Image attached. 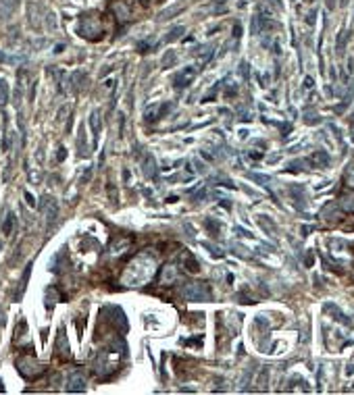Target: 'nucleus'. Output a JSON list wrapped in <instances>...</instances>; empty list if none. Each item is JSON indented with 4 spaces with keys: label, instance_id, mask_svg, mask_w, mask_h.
I'll return each mask as SVG.
<instances>
[{
    "label": "nucleus",
    "instance_id": "obj_1",
    "mask_svg": "<svg viewBox=\"0 0 354 395\" xmlns=\"http://www.w3.org/2000/svg\"><path fill=\"white\" fill-rule=\"evenodd\" d=\"M155 258L150 254H140L136 260H133L127 270L123 272V285L127 287H136V285H142L146 281L153 279V274H155Z\"/></svg>",
    "mask_w": 354,
    "mask_h": 395
},
{
    "label": "nucleus",
    "instance_id": "obj_2",
    "mask_svg": "<svg viewBox=\"0 0 354 395\" xmlns=\"http://www.w3.org/2000/svg\"><path fill=\"white\" fill-rule=\"evenodd\" d=\"M79 31H81L83 38H88V40H98V38L105 33V27H103V21H100L96 15H88V17H83V19H81Z\"/></svg>",
    "mask_w": 354,
    "mask_h": 395
},
{
    "label": "nucleus",
    "instance_id": "obj_3",
    "mask_svg": "<svg viewBox=\"0 0 354 395\" xmlns=\"http://www.w3.org/2000/svg\"><path fill=\"white\" fill-rule=\"evenodd\" d=\"M17 370H19L25 379H33V376L44 372L42 364H38L36 358H31V356H21L19 360H17Z\"/></svg>",
    "mask_w": 354,
    "mask_h": 395
},
{
    "label": "nucleus",
    "instance_id": "obj_4",
    "mask_svg": "<svg viewBox=\"0 0 354 395\" xmlns=\"http://www.w3.org/2000/svg\"><path fill=\"white\" fill-rule=\"evenodd\" d=\"M183 298L188 302H209L211 300V294L207 285L202 283H188L183 287Z\"/></svg>",
    "mask_w": 354,
    "mask_h": 395
},
{
    "label": "nucleus",
    "instance_id": "obj_5",
    "mask_svg": "<svg viewBox=\"0 0 354 395\" xmlns=\"http://www.w3.org/2000/svg\"><path fill=\"white\" fill-rule=\"evenodd\" d=\"M67 391L71 393H79V391H86V376H83L79 370L69 374V381H67Z\"/></svg>",
    "mask_w": 354,
    "mask_h": 395
},
{
    "label": "nucleus",
    "instance_id": "obj_6",
    "mask_svg": "<svg viewBox=\"0 0 354 395\" xmlns=\"http://www.w3.org/2000/svg\"><path fill=\"white\" fill-rule=\"evenodd\" d=\"M113 13L117 17V21H129L131 19V9H129V3H125V0H119V3H115L113 5Z\"/></svg>",
    "mask_w": 354,
    "mask_h": 395
},
{
    "label": "nucleus",
    "instance_id": "obj_7",
    "mask_svg": "<svg viewBox=\"0 0 354 395\" xmlns=\"http://www.w3.org/2000/svg\"><path fill=\"white\" fill-rule=\"evenodd\" d=\"M194 77H196V67H188L185 71H181L173 77V85L175 88H183V85H188Z\"/></svg>",
    "mask_w": 354,
    "mask_h": 395
},
{
    "label": "nucleus",
    "instance_id": "obj_8",
    "mask_svg": "<svg viewBox=\"0 0 354 395\" xmlns=\"http://www.w3.org/2000/svg\"><path fill=\"white\" fill-rule=\"evenodd\" d=\"M40 208L46 212V220H48V222H53V220L57 218V202H55V200H50V198L44 200V204L40 206Z\"/></svg>",
    "mask_w": 354,
    "mask_h": 395
},
{
    "label": "nucleus",
    "instance_id": "obj_9",
    "mask_svg": "<svg viewBox=\"0 0 354 395\" xmlns=\"http://www.w3.org/2000/svg\"><path fill=\"white\" fill-rule=\"evenodd\" d=\"M175 279H177V268H175V266H165V268L161 270L159 283H161V285H165L167 281H169V283H173Z\"/></svg>",
    "mask_w": 354,
    "mask_h": 395
},
{
    "label": "nucleus",
    "instance_id": "obj_10",
    "mask_svg": "<svg viewBox=\"0 0 354 395\" xmlns=\"http://www.w3.org/2000/svg\"><path fill=\"white\" fill-rule=\"evenodd\" d=\"M144 175L146 177H153L155 175V158L150 156V154H148L146 160H144Z\"/></svg>",
    "mask_w": 354,
    "mask_h": 395
},
{
    "label": "nucleus",
    "instance_id": "obj_11",
    "mask_svg": "<svg viewBox=\"0 0 354 395\" xmlns=\"http://www.w3.org/2000/svg\"><path fill=\"white\" fill-rule=\"evenodd\" d=\"M13 225H15V214L11 212L7 218H5V225H3V233L5 235H11V231H13Z\"/></svg>",
    "mask_w": 354,
    "mask_h": 395
},
{
    "label": "nucleus",
    "instance_id": "obj_12",
    "mask_svg": "<svg viewBox=\"0 0 354 395\" xmlns=\"http://www.w3.org/2000/svg\"><path fill=\"white\" fill-rule=\"evenodd\" d=\"M183 31H185V29H183L181 25H177V27H173L169 33H167V38H165V40H167V42H173V40H177V38H179V33H183Z\"/></svg>",
    "mask_w": 354,
    "mask_h": 395
},
{
    "label": "nucleus",
    "instance_id": "obj_13",
    "mask_svg": "<svg viewBox=\"0 0 354 395\" xmlns=\"http://www.w3.org/2000/svg\"><path fill=\"white\" fill-rule=\"evenodd\" d=\"M90 125H92L94 137H96V135H98V131H100V121H98V112H92V117H90Z\"/></svg>",
    "mask_w": 354,
    "mask_h": 395
},
{
    "label": "nucleus",
    "instance_id": "obj_14",
    "mask_svg": "<svg viewBox=\"0 0 354 395\" xmlns=\"http://www.w3.org/2000/svg\"><path fill=\"white\" fill-rule=\"evenodd\" d=\"M183 260H188V266H190L188 270H190V272H198V262L192 258L190 254H185V256H183Z\"/></svg>",
    "mask_w": 354,
    "mask_h": 395
},
{
    "label": "nucleus",
    "instance_id": "obj_15",
    "mask_svg": "<svg viewBox=\"0 0 354 395\" xmlns=\"http://www.w3.org/2000/svg\"><path fill=\"white\" fill-rule=\"evenodd\" d=\"M175 63V54H167L165 59H163V65L167 67V65H173Z\"/></svg>",
    "mask_w": 354,
    "mask_h": 395
},
{
    "label": "nucleus",
    "instance_id": "obj_16",
    "mask_svg": "<svg viewBox=\"0 0 354 395\" xmlns=\"http://www.w3.org/2000/svg\"><path fill=\"white\" fill-rule=\"evenodd\" d=\"M25 200H27V204H29V206H36V200H33V196H31V194H25Z\"/></svg>",
    "mask_w": 354,
    "mask_h": 395
},
{
    "label": "nucleus",
    "instance_id": "obj_17",
    "mask_svg": "<svg viewBox=\"0 0 354 395\" xmlns=\"http://www.w3.org/2000/svg\"><path fill=\"white\" fill-rule=\"evenodd\" d=\"M63 158H65V148L59 150V160H63Z\"/></svg>",
    "mask_w": 354,
    "mask_h": 395
}]
</instances>
